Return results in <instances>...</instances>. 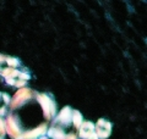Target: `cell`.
<instances>
[{"instance_id":"52a82bcc","label":"cell","mask_w":147,"mask_h":139,"mask_svg":"<svg viewBox=\"0 0 147 139\" xmlns=\"http://www.w3.org/2000/svg\"><path fill=\"white\" fill-rule=\"evenodd\" d=\"M6 138V129H5V120L0 118V139Z\"/></svg>"},{"instance_id":"8992f818","label":"cell","mask_w":147,"mask_h":139,"mask_svg":"<svg viewBox=\"0 0 147 139\" xmlns=\"http://www.w3.org/2000/svg\"><path fill=\"white\" fill-rule=\"evenodd\" d=\"M10 103H11V96L7 93L0 92V118H4L9 114V109H10Z\"/></svg>"},{"instance_id":"7a4b0ae2","label":"cell","mask_w":147,"mask_h":139,"mask_svg":"<svg viewBox=\"0 0 147 139\" xmlns=\"http://www.w3.org/2000/svg\"><path fill=\"white\" fill-rule=\"evenodd\" d=\"M82 121L84 117L79 110L65 106L50 122L47 137L48 139H79V129Z\"/></svg>"},{"instance_id":"277c9868","label":"cell","mask_w":147,"mask_h":139,"mask_svg":"<svg viewBox=\"0 0 147 139\" xmlns=\"http://www.w3.org/2000/svg\"><path fill=\"white\" fill-rule=\"evenodd\" d=\"M94 132L98 139H108L112 134V123L105 118H99L94 123Z\"/></svg>"},{"instance_id":"5b68a950","label":"cell","mask_w":147,"mask_h":139,"mask_svg":"<svg viewBox=\"0 0 147 139\" xmlns=\"http://www.w3.org/2000/svg\"><path fill=\"white\" fill-rule=\"evenodd\" d=\"M79 139H98L94 132V123L91 121H82L79 129Z\"/></svg>"},{"instance_id":"6da1fadb","label":"cell","mask_w":147,"mask_h":139,"mask_svg":"<svg viewBox=\"0 0 147 139\" xmlns=\"http://www.w3.org/2000/svg\"><path fill=\"white\" fill-rule=\"evenodd\" d=\"M57 114V103L50 93L27 87L17 89L5 117L6 134L11 139H48V127Z\"/></svg>"},{"instance_id":"3957f363","label":"cell","mask_w":147,"mask_h":139,"mask_svg":"<svg viewBox=\"0 0 147 139\" xmlns=\"http://www.w3.org/2000/svg\"><path fill=\"white\" fill-rule=\"evenodd\" d=\"M0 78L7 86L21 89L31 80V71L18 57L0 54Z\"/></svg>"}]
</instances>
